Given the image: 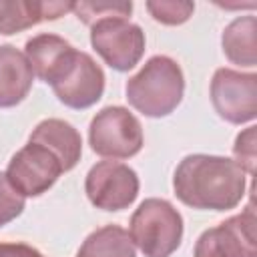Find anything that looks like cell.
Here are the masks:
<instances>
[{
  "label": "cell",
  "mask_w": 257,
  "mask_h": 257,
  "mask_svg": "<svg viewBox=\"0 0 257 257\" xmlns=\"http://www.w3.org/2000/svg\"><path fill=\"white\" fill-rule=\"evenodd\" d=\"M147 10L157 22L167 26H179L193 16L195 4L183 0H149Z\"/></svg>",
  "instance_id": "cell-18"
},
{
  "label": "cell",
  "mask_w": 257,
  "mask_h": 257,
  "mask_svg": "<svg viewBox=\"0 0 257 257\" xmlns=\"http://www.w3.org/2000/svg\"><path fill=\"white\" fill-rule=\"evenodd\" d=\"M26 199L10 185L4 173H0V229L22 215Z\"/></svg>",
  "instance_id": "cell-19"
},
{
  "label": "cell",
  "mask_w": 257,
  "mask_h": 257,
  "mask_svg": "<svg viewBox=\"0 0 257 257\" xmlns=\"http://www.w3.org/2000/svg\"><path fill=\"white\" fill-rule=\"evenodd\" d=\"M62 165L46 147L30 143L16 151L6 167V179L26 199L46 193L62 175Z\"/></svg>",
  "instance_id": "cell-9"
},
{
  "label": "cell",
  "mask_w": 257,
  "mask_h": 257,
  "mask_svg": "<svg viewBox=\"0 0 257 257\" xmlns=\"http://www.w3.org/2000/svg\"><path fill=\"white\" fill-rule=\"evenodd\" d=\"M28 141L36 143V145H42L50 153H54L56 159L60 161L64 173L72 171L78 165L80 155H82V137H80V133L70 122H66L62 118H44V120H40L32 128Z\"/></svg>",
  "instance_id": "cell-13"
},
{
  "label": "cell",
  "mask_w": 257,
  "mask_h": 257,
  "mask_svg": "<svg viewBox=\"0 0 257 257\" xmlns=\"http://www.w3.org/2000/svg\"><path fill=\"white\" fill-rule=\"evenodd\" d=\"M52 90L56 98L68 108L74 110L90 108L102 98L104 72L90 54L76 50L64 74L52 84Z\"/></svg>",
  "instance_id": "cell-10"
},
{
  "label": "cell",
  "mask_w": 257,
  "mask_h": 257,
  "mask_svg": "<svg viewBox=\"0 0 257 257\" xmlns=\"http://www.w3.org/2000/svg\"><path fill=\"white\" fill-rule=\"evenodd\" d=\"M173 189L177 199L199 211L235 209L247 189V173L227 157L187 155L175 169Z\"/></svg>",
  "instance_id": "cell-1"
},
{
  "label": "cell",
  "mask_w": 257,
  "mask_h": 257,
  "mask_svg": "<svg viewBox=\"0 0 257 257\" xmlns=\"http://www.w3.org/2000/svg\"><path fill=\"white\" fill-rule=\"evenodd\" d=\"M0 257H44L26 243H0Z\"/></svg>",
  "instance_id": "cell-21"
},
{
  "label": "cell",
  "mask_w": 257,
  "mask_h": 257,
  "mask_svg": "<svg viewBox=\"0 0 257 257\" xmlns=\"http://www.w3.org/2000/svg\"><path fill=\"white\" fill-rule=\"evenodd\" d=\"M90 44L96 54L118 72L135 68L145 54V32L128 18L112 16L90 26Z\"/></svg>",
  "instance_id": "cell-5"
},
{
  "label": "cell",
  "mask_w": 257,
  "mask_h": 257,
  "mask_svg": "<svg viewBox=\"0 0 257 257\" xmlns=\"http://www.w3.org/2000/svg\"><path fill=\"white\" fill-rule=\"evenodd\" d=\"M90 149L110 161L131 159L141 153L145 137L139 118L124 106H104L88 126Z\"/></svg>",
  "instance_id": "cell-4"
},
{
  "label": "cell",
  "mask_w": 257,
  "mask_h": 257,
  "mask_svg": "<svg viewBox=\"0 0 257 257\" xmlns=\"http://www.w3.org/2000/svg\"><path fill=\"white\" fill-rule=\"evenodd\" d=\"M72 4L74 2L0 0V34L10 36L44 20H56L66 12H72Z\"/></svg>",
  "instance_id": "cell-12"
},
{
  "label": "cell",
  "mask_w": 257,
  "mask_h": 257,
  "mask_svg": "<svg viewBox=\"0 0 257 257\" xmlns=\"http://www.w3.org/2000/svg\"><path fill=\"white\" fill-rule=\"evenodd\" d=\"M255 32H257L255 16H239L225 26L221 36V46H223V54L231 64L247 66V68H253L257 64Z\"/></svg>",
  "instance_id": "cell-15"
},
{
  "label": "cell",
  "mask_w": 257,
  "mask_h": 257,
  "mask_svg": "<svg viewBox=\"0 0 257 257\" xmlns=\"http://www.w3.org/2000/svg\"><path fill=\"white\" fill-rule=\"evenodd\" d=\"M76 257H137V247L124 227L104 225L82 241Z\"/></svg>",
  "instance_id": "cell-16"
},
{
  "label": "cell",
  "mask_w": 257,
  "mask_h": 257,
  "mask_svg": "<svg viewBox=\"0 0 257 257\" xmlns=\"http://www.w3.org/2000/svg\"><path fill=\"white\" fill-rule=\"evenodd\" d=\"M72 12L80 22L92 26L96 20L102 18H128L133 12V2H74Z\"/></svg>",
  "instance_id": "cell-17"
},
{
  "label": "cell",
  "mask_w": 257,
  "mask_h": 257,
  "mask_svg": "<svg viewBox=\"0 0 257 257\" xmlns=\"http://www.w3.org/2000/svg\"><path fill=\"white\" fill-rule=\"evenodd\" d=\"M255 225V211L249 205L243 213L205 229L195 243L193 257H257Z\"/></svg>",
  "instance_id": "cell-8"
},
{
  "label": "cell",
  "mask_w": 257,
  "mask_h": 257,
  "mask_svg": "<svg viewBox=\"0 0 257 257\" xmlns=\"http://www.w3.org/2000/svg\"><path fill=\"white\" fill-rule=\"evenodd\" d=\"M255 133H257V126H247L243 133L237 135L235 145H233V155H235L233 161L247 175H255V157H257Z\"/></svg>",
  "instance_id": "cell-20"
},
{
  "label": "cell",
  "mask_w": 257,
  "mask_h": 257,
  "mask_svg": "<svg viewBox=\"0 0 257 257\" xmlns=\"http://www.w3.org/2000/svg\"><path fill=\"white\" fill-rule=\"evenodd\" d=\"M211 102L215 112L231 124L255 120L257 74L233 68H217L211 78Z\"/></svg>",
  "instance_id": "cell-6"
},
{
  "label": "cell",
  "mask_w": 257,
  "mask_h": 257,
  "mask_svg": "<svg viewBox=\"0 0 257 257\" xmlns=\"http://www.w3.org/2000/svg\"><path fill=\"white\" fill-rule=\"evenodd\" d=\"M34 82V72L22 50L12 44L0 46V108L20 104Z\"/></svg>",
  "instance_id": "cell-14"
},
{
  "label": "cell",
  "mask_w": 257,
  "mask_h": 257,
  "mask_svg": "<svg viewBox=\"0 0 257 257\" xmlns=\"http://www.w3.org/2000/svg\"><path fill=\"white\" fill-rule=\"evenodd\" d=\"M24 54L30 62L34 76H38L40 80L52 86L72 62L76 48L62 36L44 32L26 40Z\"/></svg>",
  "instance_id": "cell-11"
},
{
  "label": "cell",
  "mask_w": 257,
  "mask_h": 257,
  "mask_svg": "<svg viewBox=\"0 0 257 257\" xmlns=\"http://www.w3.org/2000/svg\"><path fill=\"white\" fill-rule=\"evenodd\" d=\"M124 92L135 110L151 118H163L181 104L185 94V76L177 60L157 54L126 80Z\"/></svg>",
  "instance_id": "cell-2"
},
{
  "label": "cell",
  "mask_w": 257,
  "mask_h": 257,
  "mask_svg": "<svg viewBox=\"0 0 257 257\" xmlns=\"http://www.w3.org/2000/svg\"><path fill=\"white\" fill-rule=\"evenodd\" d=\"M128 235L145 257H171L183 241V217L167 199H145L131 217Z\"/></svg>",
  "instance_id": "cell-3"
},
{
  "label": "cell",
  "mask_w": 257,
  "mask_h": 257,
  "mask_svg": "<svg viewBox=\"0 0 257 257\" xmlns=\"http://www.w3.org/2000/svg\"><path fill=\"white\" fill-rule=\"evenodd\" d=\"M139 187L141 183L135 169L118 161H98L84 179L88 201L102 211L128 209L139 195Z\"/></svg>",
  "instance_id": "cell-7"
}]
</instances>
